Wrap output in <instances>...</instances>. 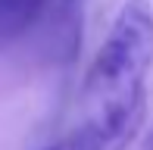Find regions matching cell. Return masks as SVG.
<instances>
[{
  "label": "cell",
  "mask_w": 153,
  "mask_h": 150,
  "mask_svg": "<svg viewBox=\"0 0 153 150\" xmlns=\"http://www.w3.org/2000/svg\"><path fill=\"white\" fill-rule=\"evenodd\" d=\"M153 69V6L125 0L85 78L88 119L125 116L144 103V81Z\"/></svg>",
  "instance_id": "obj_1"
},
{
  "label": "cell",
  "mask_w": 153,
  "mask_h": 150,
  "mask_svg": "<svg viewBox=\"0 0 153 150\" xmlns=\"http://www.w3.org/2000/svg\"><path fill=\"white\" fill-rule=\"evenodd\" d=\"M147 106L125 113V116H103V119H88L75 134L59 141L53 150H128V144L137 138Z\"/></svg>",
  "instance_id": "obj_2"
},
{
  "label": "cell",
  "mask_w": 153,
  "mask_h": 150,
  "mask_svg": "<svg viewBox=\"0 0 153 150\" xmlns=\"http://www.w3.org/2000/svg\"><path fill=\"white\" fill-rule=\"evenodd\" d=\"M47 44L59 59H72L81 47V0H53L47 19Z\"/></svg>",
  "instance_id": "obj_3"
},
{
  "label": "cell",
  "mask_w": 153,
  "mask_h": 150,
  "mask_svg": "<svg viewBox=\"0 0 153 150\" xmlns=\"http://www.w3.org/2000/svg\"><path fill=\"white\" fill-rule=\"evenodd\" d=\"M47 0H0V47L22 38L41 19Z\"/></svg>",
  "instance_id": "obj_4"
},
{
  "label": "cell",
  "mask_w": 153,
  "mask_h": 150,
  "mask_svg": "<svg viewBox=\"0 0 153 150\" xmlns=\"http://www.w3.org/2000/svg\"><path fill=\"white\" fill-rule=\"evenodd\" d=\"M147 150H153V128H150V138H147Z\"/></svg>",
  "instance_id": "obj_5"
},
{
  "label": "cell",
  "mask_w": 153,
  "mask_h": 150,
  "mask_svg": "<svg viewBox=\"0 0 153 150\" xmlns=\"http://www.w3.org/2000/svg\"><path fill=\"white\" fill-rule=\"evenodd\" d=\"M47 150H53V147H47Z\"/></svg>",
  "instance_id": "obj_6"
}]
</instances>
